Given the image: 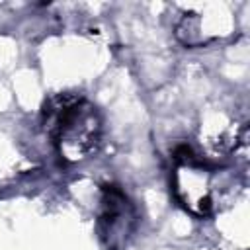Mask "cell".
I'll list each match as a JSON object with an SVG mask.
<instances>
[{
    "instance_id": "6da1fadb",
    "label": "cell",
    "mask_w": 250,
    "mask_h": 250,
    "mask_svg": "<svg viewBox=\"0 0 250 250\" xmlns=\"http://www.w3.org/2000/svg\"><path fill=\"white\" fill-rule=\"evenodd\" d=\"M43 127L66 164H80L102 145L104 121L98 107L80 94H57L43 107Z\"/></svg>"
},
{
    "instance_id": "7a4b0ae2",
    "label": "cell",
    "mask_w": 250,
    "mask_h": 250,
    "mask_svg": "<svg viewBox=\"0 0 250 250\" xmlns=\"http://www.w3.org/2000/svg\"><path fill=\"white\" fill-rule=\"evenodd\" d=\"M172 191L189 215L203 219L219 209L225 184L217 168L199 160L189 146H178L174 152Z\"/></svg>"
},
{
    "instance_id": "3957f363",
    "label": "cell",
    "mask_w": 250,
    "mask_h": 250,
    "mask_svg": "<svg viewBox=\"0 0 250 250\" xmlns=\"http://www.w3.org/2000/svg\"><path fill=\"white\" fill-rule=\"evenodd\" d=\"M137 209L129 195L113 184L102 188L96 230L105 250H123L137 230Z\"/></svg>"
}]
</instances>
